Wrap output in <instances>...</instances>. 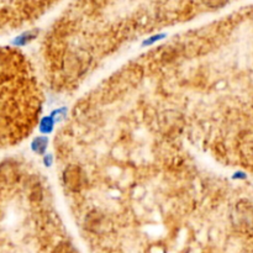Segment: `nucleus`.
<instances>
[{
	"instance_id": "f257e3e1",
	"label": "nucleus",
	"mask_w": 253,
	"mask_h": 253,
	"mask_svg": "<svg viewBox=\"0 0 253 253\" xmlns=\"http://www.w3.org/2000/svg\"><path fill=\"white\" fill-rule=\"evenodd\" d=\"M63 182L67 189L71 191H79L84 186L85 178L83 170L78 166H68L63 172Z\"/></svg>"
},
{
	"instance_id": "f03ea898",
	"label": "nucleus",
	"mask_w": 253,
	"mask_h": 253,
	"mask_svg": "<svg viewBox=\"0 0 253 253\" xmlns=\"http://www.w3.org/2000/svg\"><path fill=\"white\" fill-rule=\"evenodd\" d=\"M84 225L91 232H102L103 230H105V227H106V217L100 211L93 210L86 215Z\"/></svg>"
},
{
	"instance_id": "7ed1b4c3",
	"label": "nucleus",
	"mask_w": 253,
	"mask_h": 253,
	"mask_svg": "<svg viewBox=\"0 0 253 253\" xmlns=\"http://www.w3.org/2000/svg\"><path fill=\"white\" fill-rule=\"evenodd\" d=\"M19 175H20V168H19L18 163L13 159H8V161L0 165V177L3 178L5 182H15Z\"/></svg>"
},
{
	"instance_id": "20e7f679",
	"label": "nucleus",
	"mask_w": 253,
	"mask_h": 253,
	"mask_svg": "<svg viewBox=\"0 0 253 253\" xmlns=\"http://www.w3.org/2000/svg\"><path fill=\"white\" fill-rule=\"evenodd\" d=\"M235 219L237 220L240 226H253V209L246 204H238V206L236 208Z\"/></svg>"
},
{
	"instance_id": "39448f33",
	"label": "nucleus",
	"mask_w": 253,
	"mask_h": 253,
	"mask_svg": "<svg viewBox=\"0 0 253 253\" xmlns=\"http://www.w3.org/2000/svg\"><path fill=\"white\" fill-rule=\"evenodd\" d=\"M65 71L69 74H78V72L81 71V61L74 56L65 58Z\"/></svg>"
},
{
	"instance_id": "423d86ee",
	"label": "nucleus",
	"mask_w": 253,
	"mask_h": 253,
	"mask_svg": "<svg viewBox=\"0 0 253 253\" xmlns=\"http://www.w3.org/2000/svg\"><path fill=\"white\" fill-rule=\"evenodd\" d=\"M47 144L48 141L46 137H37V139H35L34 142H32V148H34V151L37 152V153H43L46 147H47Z\"/></svg>"
},
{
	"instance_id": "0eeeda50",
	"label": "nucleus",
	"mask_w": 253,
	"mask_h": 253,
	"mask_svg": "<svg viewBox=\"0 0 253 253\" xmlns=\"http://www.w3.org/2000/svg\"><path fill=\"white\" fill-rule=\"evenodd\" d=\"M204 4H205L208 8H211V9H217V8H221L224 6L225 4L229 1V0H203Z\"/></svg>"
},
{
	"instance_id": "6e6552de",
	"label": "nucleus",
	"mask_w": 253,
	"mask_h": 253,
	"mask_svg": "<svg viewBox=\"0 0 253 253\" xmlns=\"http://www.w3.org/2000/svg\"><path fill=\"white\" fill-rule=\"evenodd\" d=\"M56 253H76V250H74L73 246L69 245V243L63 242L56 248Z\"/></svg>"
},
{
	"instance_id": "1a4fd4ad",
	"label": "nucleus",
	"mask_w": 253,
	"mask_h": 253,
	"mask_svg": "<svg viewBox=\"0 0 253 253\" xmlns=\"http://www.w3.org/2000/svg\"><path fill=\"white\" fill-rule=\"evenodd\" d=\"M35 36H36L35 32H27V34H25V35H22L21 37H19V40L16 42H18L19 44H25V43H27L29 41H31V40H34Z\"/></svg>"
},
{
	"instance_id": "9d476101",
	"label": "nucleus",
	"mask_w": 253,
	"mask_h": 253,
	"mask_svg": "<svg viewBox=\"0 0 253 253\" xmlns=\"http://www.w3.org/2000/svg\"><path fill=\"white\" fill-rule=\"evenodd\" d=\"M52 126H53L52 119H51V118H46V119H43V120H42L41 130L42 131H47V132H48V131H51Z\"/></svg>"
}]
</instances>
